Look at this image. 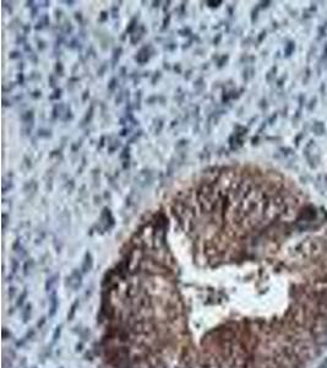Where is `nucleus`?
<instances>
[{
	"label": "nucleus",
	"mask_w": 327,
	"mask_h": 368,
	"mask_svg": "<svg viewBox=\"0 0 327 368\" xmlns=\"http://www.w3.org/2000/svg\"><path fill=\"white\" fill-rule=\"evenodd\" d=\"M68 282H66V286L69 285L72 290L75 291V290H77L78 287L81 286V283H82V275H81V272L78 271V270H74L72 272H71V275L68 277Z\"/></svg>",
	"instance_id": "obj_1"
},
{
	"label": "nucleus",
	"mask_w": 327,
	"mask_h": 368,
	"mask_svg": "<svg viewBox=\"0 0 327 368\" xmlns=\"http://www.w3.org/2000/svg\"><path fill=\"white\" fill-rule=\"evenodd\" d=\"M59 307V299L55 293V291H51L49 295V317L53 318Z\"/></svg>",
	"instance_id": "obj_2"
},
{
	"label": "nucleus",
	"mask_w": 327,
	"mask_h": 368,
	"mask_svg": "<svg viewBox=\"0 0 327 368\" xmlns=\"http://www.w3.org/2000/svg\"><path fill=\"white\" fill-rule=\"evenodd\" d=\"M92 266H93V259H92V255L91 253H86L85 255V260L82 263V272L83 274H87L92 270Z\"/></svg>",
	"instance_id": "obj_3"
},
{
	"label": "nucleus",
	"mask_w": 327,
	"mask_h": 368,
	"mask_svg": "<svg viewBox=\"0 0 327 368\" xmlns=\"http://www.w3.org/2000/svg\"><path fill=\"white\" fill-rule=\"evenodd\" d=\"M31 314H32V306L28 303V304L25 306V308H23L22 312H21L23 323H27V322H28V319L31 318Z\"/></svg>",
	"instance_id": "obj_4"
},
{
	"label": "nucleus",
	"mask_w": 327,
	"mask_h": 368,
	"mask_svg": "<svg viewBox=\"0 0 327 368\" xmlns=\"http://www.w3.org/2000/svg\"><path fill=\"white\" fill-rule=\"evenodd\" d=\"M59 277V275L57 274V275H53L50 279H48V281L45 282V290L48 291V292H51L53 291V287H54V285L57 283V279Z\"/></svg>",
	"instance_id": "obj_5"
},
{
	"label": "nucleus",
	"mask_w": 327,
	"mask_h": 368,
	"mask_svg": "<svg viewBox=\"0 0 327 368\" xmlns=\"http://www.w3.org/2000/svg\"><path fill=\"white\" fill-rule=\"evenodd\" d=\"M77 307H78V301H75L72 303V306H71V308H70V312L68 313V320H72V318L75 317V313H76Z\"/></svg>",
	"instance_id": "obj_6"
},
{
	"label": "nucleus",
	"mask_w": 327,
	"mask_h": 368,
	"mask_svg": "<svg viewBox=\"0 0 327 368\" xmlns=\"http://www.w3.org/2000/svg\"><path fill=\"white\" fill-rule=\"evenodd\" d=\"M32 266H33V260L32 259H30V260H27L25 263V265H23V274H25V276L28 275V272L31 271Z\"/></svg>",
	"instance_id": "obj_7"
},
{
	"label": "nucleus",
	"mask_w": 327,
	"mask_h": 368,
	"mask_svg": "<svg viewBox=\"0 0 327 368\" xmlns=\"http://www.w3.org/2000/svg\"><path fill=\"white\" fill-rule=\"evenodd\" d=\"M27 298V291H22L21 292V295L19 296V298H17V302H16V307H21L22 304H23V302H25V299Z\"/></svg>",
	"instance_id": "obj_8"
},
{
	"label": "nucleus",
	"mask_w": 327,
	"mask_h": 368,
	"mask_svg": "<svg viewBox=\"0 0 327 368\" xmlns=\"http://www.w3.org/2000/svg\"><path fill=\"white\" fill-rule=\"evenodd\" d=\"M60 333H61V325L57 326V329H55V333H54V335H53V343H55V341L58 340V337L60 336Z\"/></svg>",
	"instance_id": "obj_9"
},
{
	"label": "nucleus",
	"mask_w": 327,
	"mask_h": 368,
	"mask_svg": "<svg viewBox=\"0 0 327 368\" xmlns=\"http://www.w3.org/2000/svg\"><path fill=\"white\" fill-rule=\"evenodd\" d=\"M15 295H16V288L15 287H10L9 288V298L12 299L15 297Z\"/></svg>",
	"instance_id": "obj_10"
},
{
	"label": "nucleus",
	"mask_w": 327,
	"mask_h": 368,
	"mask_svg": "<svg viewBox=\"0 0 327 368\" xmlns=\"http://www.w3.org/2000/svg\"><path fill=\"white\" fill-rule=\"evenodd\" d=\"M17 268H19V264H17V261L14 259V260H12V274H15L17 271Z\"/></svg>",
	"instance_id": "obj_11"
},
{
	"label": "nucleus",
	"mask_w": 327,
	"mask_h": 368,
	"mask_svg": "<svg viewBox=\"0 0 327 368\" xmlns=\"http://www.w3.org/2000/svg\"><path fill=\"white\" fill-rule=\"evenodd\" d=\"M44 323H45V318H42V319H41V322H38L37 326H38V328H42V326L44 325Z\"/></svg>",
	"instance_id": "obj_12"
},
{
	"label": "nucleus",
	"mask_w": 327,
	"mask_h": 368,
	"mask_svg": "<svg viewBox=\"0 0 327 368\" xmlns=\"http://www.w3.org/2000/svg\"><path fill=\"white\" fill-rule=\"evenodd\" d=\"M82 350V344H77L76 346V351H81Z\"/></svg>",
	"instance_id": "obj_13"
}]
</instances>
